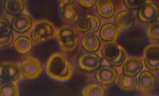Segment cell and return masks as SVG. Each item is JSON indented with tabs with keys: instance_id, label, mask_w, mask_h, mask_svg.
<instances>
[{
	"instance_id": "obj_1",
	"label": "cell",
	"mask_w": 159,
	"mask_h": 96,
	"mask_svg": "<svg viewBox=\"0 0 159 96\" xmlns=\"http://www.w3.org/2000/svg\"><path fill=\"white\" fill-rule=\"evenodd\" d=\"M46 71L50 78L59 82L71 80L73 74L71 65L65 56L58 52L53 54L49 57L46 66Z\"/></svg>"
},
{
	"instance_id": "obj_2",
	"label": "cell",
	"mask_w": 159,
	"mask_h": 96,
	"mask_svg": "<svg viewBox=\"0 0 159 96\" xmlns=\"http://www.w3.org/2000/svg\"><path fill=\"white\" fill-rule=\"evenodd\" d=\"M101 53L106 61L115 67H123L128 59V54L126 50L114 42H110L104 45Z\"/></svg>"
},
{
	"instance_id": "obj_3",
	"label": "cell",
	"mask_w": 159,
	"mask_h": 96,
	"mask_svg": "<svg viewBox=\"0 0 159 96\" xmlns=\"http://www.w3.org/2000/svg\"><path fill=\"white\" fill-rule=\"evenodd\" d=\"M57 29L50 21L39 20L35 24L31 32V39L37 44L53 39L57 35Z\"/></svg>"
},
{
	"instance_id": "obj_4",
	"label": "cell",
	"mask_w": 159,
	"mask_h": 96,
	"mask_svg": "<svg viewBox=\"0 0 159 96\" xmlns=\"http://www.w3.org/2000/svg\"><path fill=\"white\" fill-rule=\"evenodd\" d=\"M60 47L66 52H72L78 47V32L72 26H62L57 33Z\"/></svg>"
},
{
	"instance_id": "obj_5",
	"label": "cell",
	"mask_w": 159,
	"mask_h": 96,
	"mask_svg": "<svg viewBox=\"0 0 159 96\" xmlns=\"http://www.w3.org/2000/svg\"><path fill=\"white\" fill-rule=\"evenodd\" d=\"M22 76L27 80H35L40 76L42 71L41 62L38 58L29 56L23 60L20 65Z\"/></svg>"
},
{
	"instance_id": "obj_6",
	"label": "cell",
	"mask_w": 159,
	"mask_h": 96,
	"mask_svg": "<svg viewBox=\"0 0 159 96\" xmlns=\"http://www.w3.org/2000/svg\"><path fill=\"white\" fill-rule=\"evenodd\" d=\"M96 79L100 85L104 86H111L117 81L118 73L114 67L109 65H104L100 67L96 72Z\"/></svg>"
},
{
	"instance_id": "obj_7",
	"label": "cell",
	"mask_w": 159,
	"mask_h": 96,
	"mask_svg": "<svg viewBox=\"0 0 159 96\" xmlns=\"http://www.w3.org/2000/svg\"><path fill=\"white\" fill-rule=\"evenodd\" d=\"M78 65L82 70L87 72L96 71L102 63L101 58L94 52L82 54L78 58Z\"/></svg>"
},
{
	"instance_id": "obj_8",
	"label": "cell",
	"mask_w": 159,
	"mask_h": 96,
	"mask_svg": "<svg viewBox=\"0 0 159 96\" xmlns=\"http://www.w3.org/2000/svg\"><path fill=\"white\" fill-rule=\"evenodd\" d=\"M144 63L151 71H159V45H149L143 50Z\"/></svg>"
},
{
	"instance_id": "obj_9",
	"label": "cell",
	"mask_w": 159,
	"mask_h": 96,
	"mask_svg": "<svg viewBox=\"0 0 159 96\" xmlns=\"http://www.w3.org/2000/svg\"><path fill=\"white\" fill-rule=\"evenodd\" d=\"M137 85L140 91L143 94H152L156 87V79L154 74L149 71H141L139 74Z\"/></svg>"
},
{
	"instance_id": "obj_10",
	"label": "cell",
	"mask_w": 159,
	"mask_h": 96,
	"mask_svg": "<svg viewBox=\"0 0 159 96\" xmlns=\"http://www.w3.org/2000/svg\"><path fill=\"white\" fill-rule=\"evenodd\" d=\"M136 21V16L133 10H124L116 14L114 23L118 29L126 30L134 26Z\"/></svg>"
},
{
	"instance_id": "obj_11",
	"label": "cell",
	"mask_w": 159,
	"mask_h": 96,
	"mask_svg": "<svg viewBox=\"0 0 159 96\" xmlns=\"http://www.w3.org/2000/svg\"><path fill=\"white\" fill-rule=\"evenodd\" d=\"M159 15V7L152 2H148L139 8V18L143 23H150L157 19Z\"/></svg>"
},
{
	"instance_id": "obj_12",
	"label": "cell",
	"mask_w": 159,
	"mask_h": 96,
	"mask_svg": "<svg viewBox=\"0 0 159 96\" xmlns=\"http://www.w3.org/2000/svg\"><path fill=\"white\" fill-rule=\"evenodd\" d=\"M33 25L32 17L28 14L22 13L15 17L12 21L11 26L17 33L24 34L30 30Z\"/></svg>"
},
{
	"instance_id": "obj_13",
	"label": "cell",
	"mask_w": 159,
	"mask_h": 96,
	"mask_svg": "<svg viewBox=\"0 0 159 96\" xmlns=\"http://www.w3.org/2000/svg\"><path fill=\"white\" fill-rule=\"evenodd\" d=\"M144 67L143 60L139 57H131L123 65V74L128 76L136 77Z\"/></svg>"
},
{
	"instance_id": "obj_14",
	"label": "cell",
	"mask_w": 159,
	"mask_h": 96,
	"mask_svg": "<svg viewBox=\"0 0 159 96\" xmlns=\"http://www.w3.org/2000/svg\"><path fill=\"white\" fill-rule=\"evenodd\" d=\"M3 78L4 81L17 83L19 82L22 76L20 67L16 62H4L3 67Z\"/></svg>"
},
{
	"instance_id": "obj_15",
	"label": "cell",
	"mask_w": 159,
	"mask_h": 96,
	"mask_svg": "<svg viewBox=\"0 0 159 96\" xmlns=\"http://www.w3.org/2000/svg\"><path fill=\"white\" fill-rule=\"evenodd\" d=\"M119 29L115 23H107L101 27L100 30V37L105 42H115L119 37Z\"/></svg>"
},
{
	"instance_id": "obj_16",
	"label": "cell",
	"mask_w": 159,
	"mask_h": 96,
	"mask_svg": "<svg viewBox=\"0 0 159 96\" xmlns=\"http://www.w3.org/2000/svg\"><path fill=\"white\" fill-rule=\"evenodd\" d=\"M96 9L98 14L105 19H111L116 12L115 5L111 0H99Z\"/></svg>"
},
{
	"instance_id": "obj_17",
	"label": "cell",
	"mask_w": 159,
	"mask_h": 96,
	"mask_svg": "<svg viewBox=\"0 0 159 96\" xmlns=\"http://www.w3.org/2000/svg\"><path fill=\"white\" fill-rule=\"evenodd\" d=\"M81 44L84 50L89 52H95L100 49L101 42L98 37L94 33L88 32L82 37Z\"/></svg>"
},
{
	"instance_id": "obj_18",
	"label": "cell",
	"mask_w": 159,
	"mask_h": 96,
	"mask_svg": "<svg viewBox=\"0 0 159 96\" xmlns=\"http://www.w3.org/2000/svg\"><path fill=\"white\" fill-rule=\"evenodd\" d=\"M4 8L8 14L17 16L25 11L26 5L24 0H5Z\"/></svg>"
},
{
	"instance_id": "obj_19",
	"label": "cell",
	"mask_w": 159,
	"mask_h": 96,
	"mask_svg": "<svg viewBox=\"0 0 159 96\" xmlns=\"http://www.w3.org/2000/svg\"><path fill=\"white\" fill-rule=\"evenodd\" d=\"M138 79L136 77L128 76L124 74L119 75L117 79L118 87L125 91H134L137 86Z\"/></svg>"
},
{
	"instance_id": "obj_20",
	"label": "cell",
	"mask_w": 159,
	"mask_h": 96,
	"mask_svg": "<svg viewBox=\"0 0 159 96\" xmlns=\"http://www.w3.org/2000/svg\"><path fill=\"white\" fill-rule=\"evenodd\" d=\"M33 42L27 37H18L14 42V48L21 54H27L31 52L33 49Z\"/></svg>"
},
{
	"instance_id": "obj_21",
	"label": "cell",
	"mask_w": 159,
	"mask_h": 96,
	"mask_svg": "<svg viewBox=\"0 0 159 96\" xmlns=\"http://www.w3.org/2000/svg\"><path fill=\"white\" fill-rule=\"evenodd\" d=\"M61 19L65 23H72L78 19V14L75 9L72 6H66L60 9Z\"/></svg>"
},
{
	"instance_id": "obj_22",
	"label": "cell",
	"mask_w": 159,
	"mask_h": 96,
	"mask_svg": "<svg viewBox=\"0 0 159 96\" xmlns=\"http://www.w3.org/2000/svg\"><path fill=\"white\" fill-rule=\"evenodd\" d=\"M19 95V88L15 83L8 81H3L0 83V96H18Z\"/></svg>"
},
{
	"instance_id": "obj_23",
	"label": "cell",
	"mask_w": 159,
	"mask_h": 96,
	"mask_svg": "<svg viewBox=\"0 0 159 96\" xmlns=\"http://www.w3.org/2000/svg\"><path fill=\"white\" fill-rule=\"evenodd\" d=\"M105 94L103 86L96 83L89 84L85 86L82 91V95L84 96H104Z\"/></svg>"
},
{
	"instance_id": "obj_24",
	"label": "cell",
	"mask_w": 159,
	"mask_h": 96,
	"mask_svg": "<svg viewBox=\"0 0 159 96\" xmlns=\"http://www.w3.org/2000/svg\"><path fill=\"white\" fill-rule=\"evenodd\" d=\"M148 37L153 41H159V22L154 21L149 23L146 28Z\"/></svg>"
},
{
	"instance_id": "obj_25",
	"label": "cell",
	"mask_w": 159,
	"mask_h": 96,
	"mask_svg": "<svg viewBox=\"0 0 159 96\" xmlns=\"http://www.w3.org/2000/svg\"><path fill=\"white\" fill-rule=\"evenodd\" d=\"M76 28L81 33H88L91 30V22L87 16H82L76 19Z\"/></svg>"
},
{
	"instance_id": "obj_26",
	"label": "cell",
	"mask_w": 159,
	"mask_h": 96,
	"mask_svg": "<svg viewBox=\"0 0 159 96\" xmlns=\"http://www.w3.org/2000/svg\"><path fill=\"white\" fill-rule=\"evenodd\" d=\"M149 0H123L125 7L130 10H135L148 2Z\"/></svg>"
},
{
	"instance_id": "obj_27",
	"label": "cell",
	"mask_w": 159,
	"mask_h": 96,
	"mask_svg": "<svg viewBox=\"0 0 159 96\" xmlns=\"http://www.w3.org/2000/svg\"><path fill=\"white\" fill-rule=\"evenodd\" d=\"M12 26L8 21L0 17V38L7 36L11 32Z\"/></svg>"
},
{
	"instance_id": "obj_28",
	"label": "cell",
	"mask_w": 159,
	"mask_h": 96,
	"mask_svg": "<svg viewBox=\"0 0 159 96\" xmlns=\"http://www.w3.org/2000/svg\"><path fill=\"white\" fill-rule=\"evenodd\" d=\"M87 17L91 22V30L89 32L96 33L98 32L100 26H101V22H100L99 18L96 16L92 15V14H89Z\"/></svg>"
},
{
	"instance_id": "obj_29",
	"label": "cell",
	"mask_w": 159,
	"mask_h": 96,
	"mask_svg": "<svg viewBox=\"0 0 159 96\" xmlns=\"http://www.w3.org/2000/svg\"><path fill=\"white\" fill-rule=\"evenodd\" d=\"M14 39V35L12 32L8 34L7 36L0 38V47L1 48H6L13 43Z\"/></svg>"
},
{
	"instance_id": "obj_30",
	"label": "cell",
	"mask_w": 159,
	"mask_h": 96,
	"mask_svg": "<svg viewBox=\"0 0 159 96\" xmlns=\"http://www.w3.org/2000/svg\"><path fill=\"white\" fill-rule=\"evenodd\" d=\"M97 2L98 0H78L79 4L82 7L86 8H92L96 5Z\"/></svg>"
},
{
	"instance_id": "obj_31",
	"label": "cell",
	"mask_w": 159,
	"mask_h": 96,
	"mask_svg": "<svg viewBox=\"0 0 159 96\" xmlns=\"http://www.w3.org/2000/svg\"><path fill=\"white\" fill-rule=\"evenodd\" d=\"M61 7L66 6H71L75 2V0H58Z\"/></svg>"
},
{
	"instance_id": "obj_32",
	"label": "cell",
	"mask_w": 159,
	"mask_h": 96,
	"mask_svg": "<svg viewBox=\"0 0 159 96\" xmlns=\"http://www.w3.org/2000/svg\"><path fill=\"white\" fill-rule=\"evenodd\" d=\"M4 62H0V82H3L4 81V78H3V67H4Z\"/></svg>"
}]
</instances>
